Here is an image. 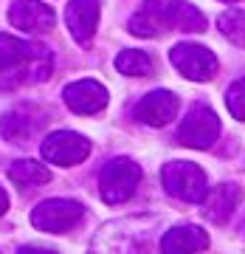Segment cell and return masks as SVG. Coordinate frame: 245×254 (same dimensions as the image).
Listing matches in <instances>:
<instances>
[{"label":"cell","instance_id":"obj_4","mask_svg":"<svg viewBox=\"0 0 245 254\" xmlns=\"http://www.w3.org/2000/svg\"><path fill=\"white\" fill-rule=\"evenodd\" d=\"M82 218H85V206L71 198H48L31 212V223L40 232H51V235L71 232Z\"/></svg>","mask_w":245,"mask_h":254},{"label":"cell","instance_id":"obj_21","mask_svg":"<svg viewBox=\"0 0 245 254\" xmlns=\"http://www.w3.org/2000/svg\"><path fill=\"white\" fill-rule=\"evenodd\" d=\"M17 254H56V252L46 249V246H23V249H17Z\"/></svg>","mask_w":245,"mask_h":254},{"label":"cell","instance_id":"obj_17","mask_svg":"<svg viewBox=\"0 0 245 254\" xmlns=\"http://www.w3.org/2000/svg\"><path fill=\"white\" fill-rule=\"evenodd\" d=\"M9 178L17 187H40V184L51 181V173H48L46 164L34 161V158H20L9 167Z\"/></svg>","mask_w":245,"mask_h":254},{"label":"cell","instance_id":"obj_16","mask_svg":"<svg viewBox=\"0 0 245 254\" xmlns=\"http://www.w3.org/2000/svg\"><path fill=\"white\" fill-rule=\"evenodd\" d=\"M166 26L197 34V31H206V17L186 0H172V3H166Z\"/></svg>","mask_w":245,"mask_h":254},{"label":"cell","instance_id":"obj_18","mask_svg":"<svg viewBox=\"0 0 245 254\" xmlns=\"http://www.w3.org/2000/svg\"><path fill=\"white\" fill-rule=\"evenodd\" d=\"M116 68L124 76H149L152 73V60L147 51H136V48H127L116 57Z\"/></svg>","mask_w":245,"mask_h":254},{"label":"cell","instance_id":"obj_5","mask_svg":"<svg viewBox=\"0 0 245 254\" xmlns=\"http://www.w3.org/2000/svg\"><path fill=\"white\" fill-rule=\"evenodd\" d=\"M220 136V119L209 105H195V108L183 116L178 138L183 147H195V150H206L217 141Z\"/></svg>","mask_w":245,"mask_h":254},{"label":"cell","instance_id":"obj_15","mask_svg":"<svg viewBox=\"0 0 245 254\" xmlns=\"http://www.w3.org/2000/svg\"><path fill=\"white\" fill-rule=\"evenodd\" d=\"M163 26H166V3L163 0H144L127 23V28L138 37H158Z\"/></svg>","mask_w":245,"mask_h":254},{"label":"cell","instance_id":"obj_10","mask_svg":"<svg viewBox=\"0 0 245 254\" xmlns=\"http://www.w3.org/2000/svg\"><path fill=\"white\" fill-rule=\"evenodd\" d=\"M9 20L14 28H23V31H31V34H40V31H48L54 28L56 14L51 6L40 3V0H14L9 9Z\"/></svg>","mask_w":245,"mask_h":254},{"label":"cell","instance_id":"obj_11","mask_svg":"<svg viewBox=\"0 0 245 254\" xmlns=\"http://www.w3.org/2000/svg\"><path fill=\"white\" fill-rule=\"evenodd\" d=\"M181 102L172 91H152L136 105V116L149 127H163L178 116Z\"/></svg>","mask_w":245,"mask_h":254},{"label":"cell","instance_id":"obj_2","mask_svg":"<svg viewBox=\"0 0 245 254\" xmlns=\"http://www.w3.org/2000/svg\"><path fill=\"white\" fill-rule=\"evenodd\" d=\"M161 184L172 198L186 200V203H200L209 192L206 173L192 161H169L161 170Z\"/></svg>","mask_w":245,"mask_h":254},{"label":"cell","instance_id":"obj_20","mask_svg":"<svg viewBox=\"0 0 245 254\" xmlns=\"http://www.w3.org/2000/svg\"><path fill=\"white\" fill-rule=\"evenodd\" d=\"M226 105H228V113L240 122H245V76L237 79L226 93Z\"/></svg>","mask_w":245,"mask_h":254},{"label":"cell","instance_id":"obj_7","mask_svg":"<svg viewBox=\"0 0 245 254\" xmlns=\"http://www.w3.org/2000/svg\"><path fill=\"white\" fill-rule=\"evenodd\" d=\"M169 60L192 82H206L217 73V57L211 54L206 46H197V43H181V46H175Z\"/></svg>","mask_w":245,"mask_h":254},{"label":"cell","instance_id":"obj_8","mask_svg":"<svg viewBox=\"0 0 245 254\" xmlns=\"http://www.w3.org/2000/svg\"><path fill=\"white\" fill-rule=\"evenodd\" d=\"M107 88L96 79H79L65 88V105L79 113V116H93L107 108Z\"/></svg>","mask_w":245,"mask_h":254},{"label":"cell","instance_id":"obj_12","mask_svg":"<svg viewBox=\"0 0 245 254\" xmlns=\"http://www.w3.org/2000/svg\"><path fill=\"white\" fill-rule=\"evenodd\" d=\"M65 20H68V31L73 40L79 46H88L99 26V0H71Z\"/></svg>","mask_w":245,"mask_h":254},{"label":"cell","instance_id":"obj_19","mask_svg":"<svg viewBox=\"0 0 245 254\" xmlns=\"http://www.w3.org/2000/svg\"><path fill=\"white\" fill-rule=\"evenodd\" d=\"M220 31L234 46L245 48V9H228L226 14H220Z\"/></svg>","mask_w":245,"mask_h":254},{"label":"cell","instance_id":"obj_9","mask_svg":"<svg viewBox=\"0 0 245 254\" xmlns=\"http://www.w3.org/2000/svg\"><path fill=\"white\" fill-rule=\"evenodd\" d=\"M43 125H46V113L34 105H23V108H14L3 116L0 133L9 138L11 144H26Z\"/></svg>","mask_w":245,"mask_h":254},{"label":"cell","instance_id":"obj_3","mask_svg":"<svg viewBox=\"0 0 245 254\" xmlns=\"http://www.w3.org/2000/svg\"><path fill=\"white\" fill-rule=\"evenodd\" d=\"M138 181H141V167L133 158L118 155V158L104 164V170L99 175V192L104 203L116 206V203H124L136 195Z\"/></svg>","mask_w":245,"mask_h":254},{"label":"cell","instance_id":"obj_6","mask_svg":"<svg viewBox=\"0 0 245 254\" xmlns=\"http://www.w3.org/2000/svg\"><path fill=\"white\" fill-rule=\"evenodd\" d=\"M43 158L48 164H59V167H76L91 155V141L82 133H71V130H56L43 141Z\"/></svg>","mask_w":245,"mask_h":254},{"label":"cell","instance_id":"obj_13","mask_svg":"<svg viewBox=\"0 0 245 254\" xmlns=\"http://www.w3.org/2000/svg\"><path fill=\"white\" fill-rule=\"evenodd\" d=\"M203 249H209V235L195 223H183V226H172L161 237V252L163 254H197Z\"/></svg>","mask_w":245,"mask_h":254},{"label":"cell","instance_id":"obj_22","mask_svg":"<svg viewBox=\"0 0 245 254\" xmlns=\"http://www.w3.org/2000/svg\"><path fill=\"white\" fill-rule=\"evenodd\" d=\"M6 209H9V195L0 190V215H6Z\"/></svg>","mask_w":245,"mask_h":254},{"label":"cell","instance_id":"obj_23","mask_svg":"<svg viewBox=\"0 0 245 254\" xmlns=\"http://www.w3.org/2000/svg\"><path fill=\"white\" fill-rule=\"evenodd\" d=\"M223 3H237V0H223Z\"/></svg>","mask_w":245,"mask_h":254},{"label":"cell","instance_id":"obj_14","mask_svg":"<svg viewBox=\"0 0 245 254\" xmlns=\"http://www.w3.org/2000/svg\"><path fill=\"white\" fill-rule=\"evenodd\" d=\"M240 200H243V192H240L237 184H220V187L206 192V198H203V215L211 223H226L234 215V209L240 206Z\"/></svg>","mask_w":245,"mask_h":254},{"label":"cell","instance_id":"obj_1","mask_svg":"<svg viewBox=\"0 0 245 254\" xmlns=\"http://www.w3.org/2000/svg\"><path fill=\"white\" fill-rule=\"evenodd\" d=\"M51 51L40 43L0 34V73L9 85H34L51 76Z\"/></svg>","mask_w":245,"mask_h":254}]
</instances>
